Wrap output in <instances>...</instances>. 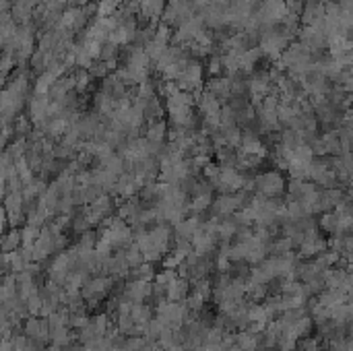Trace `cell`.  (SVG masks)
<instances>
[{
    "mask_svg": "<svg viewBox=\"0 0 353 351\" xmlns=\"http://www.w3.org/2000/svg\"><path fill=\"white\" fill-rule=\"evenodd\" d=\"M240 147H242V153H250V155H264V145L260 143L258 137H254L252 132H246L240 139Z\"/></svg>",
    "mask_w": 353,
    "mask_h": 351,
    "instance_id": "5b68a950",
    "label": "cell"
},
{
    "mask_svg": "<svg viewBox=\"0 0 353 351\" xmlns=\"http://www.w3.org/2000/svg\"><path fill=\"white\" fill-rule=\"evenodd\" d=\"M112 285H114V279H110V277H95L91 281L83 283L81 297L83 299H89V302H93V304L95 302H102V299L110 293Z\"/></svg>",
    "mask_w": 353,
    "mask_h": 351,
    "instance_id": "7a4b0ae2",
    "label": "cell"
},
{
    "mask_svg": "<svg viewBox=\"0 0 353 351\" xmlns=\"http://www.w3.org/2000/svg\"><path fill=\"white\" fill-rule=\"evenodd\" d=\"M211 203H213L211 192L198 194V196H194V200L190 203V211H192V213H203V211H207V209L211 207Z\"/></svg>",
    "mask_w": 353,
    "mask_h": 351,
    "instance_id": "8fae6325",
    "label": "cell"
},
{
    "mask_svg": "<svg viewBox=\"0 0 353 351\" xmlns=\"http://www.w3.org/2000/svg\"><path fill=\"white\" fill-rule=\"evenodd\" d=\"M85 351H99V349H95L93 345H87V349H85Z\"/></svg>",
    "mask_w": 353,
    "mask_h": 351,
    "instance_id": "d6986e66",
    "label": "cell"
},
{
    "mask_svg": "<svg viewBox=\"0 0 353 351\" xmlns=\"http://www.w3.org/2000/svg\"><path fill=\"white\" fill-rule=\"evenodd\" d=\"M320 227H322L324 231L337 233V227H339V217H337V213H324L322 219H320Z\"/></svg>",
    "mask_w": 353,
    "mask_h": 351,
    "instance_id": "4fadbf2b",
    "label": "cell"
},
{
    "mask_svg": "<svg viewBox=\"0 0 353 351\" xmlns=\"http://www.w3.org/2000/svg\"><path fill=\"white\" fill-rule=\"evenodd\" d=\"M200 227L198 217H190V219H182L180 223H176V231H178V238H192L194 231Z\"/></svg>",
    "mask_w": 353,
    "mask_h": 351,
    "instance_id": "52a82bcc",
    "label": "cell"
},
{
    "mask_svg": "<svg viewBox=\"0 0 353 351\" xmlns=\"http://www.w3.org/2000/svg\"><path fill=\"white\" fill-rule=\"evenodd\" d=\"M254 188L260 196L266 198H279L285 192V178L279 172H264L254 178Z\"/></svg>",
    "mask_w": 353,
    "mask_h": 351,
    "instance_id": "6da1fadb",
    "label": "cell"
},
{
    "mask_svg": "<svg viewBox=\"0 0 353 351\" xmlns=\"http://www.w3.org/2000/svg\"><path fill=\"white\" fill-rule=\"evenodd\" d=\"M124 260H126V264L130 266V269H134V266H139V264L143 262V252L137 248V244H130V246L126 248Z\"/></svg>",
    "mask_w": 353,
    "mask_h": 351,
    "instance_id": "30bf717a",
    "label": "cell"
},
{
    "mask_svg": "<svg viewBox=\"0 0 353 351\" xmlns=\"http://www.w3.org/2000/svg\"><path fill=\"white\" fill-rule=\"evenodd\" d=\"M149 295H151V283L141 279H134L132 283H128L124 291V299H128L130 304H143Z\"/></svg>",
    "mask_w": 353,
    "mask_h": 351,
    "instance_id": "3957f363",
    "label": "cell"
},
{
    "mask_svg": "<svg viewBox=\"0 0 353 351\" xmlns=\"http://www.w3.org/2000/svg\"><path fill=\"white\" fill-rule=\"evenodd\" d=\"M17 240H19V233L13 231L9 238H5V244H3V246H5V248H15V246H17Z\"/></svg>",
    "mask_w": 353,
    "mask_h": 351,
    "instance_id": "ac0fdd59",
    "label": "cell"
},
{
    "mask_svg": "<svg viewBox=\"0 0 353 351\" xmlns=\"http://www.w3.org/2000/svg\"><path fill=\"white\" fill-rule=\"evenodd\" d=\"M163 139H165V126H163V122H157V124H153V126L147 130V143L161 145Z\"/></svg>",
    "mask_w": 353,
    "mask_h": 351,
    "instance_id": "7c38bea8",
    "label": "cell"
},
{
    "mask_svg": "<svg viewBox=\"0 0 353 351\" xmlns=\"http://www.w3.org/2000/svg\"><path fill=\"white\" fill-rule=\"evenodd\" d=\"M102 168L106 170V172H110V174H114V176H120V174H124L126 172V165H124V157H120V155H110V157H106L104 161H102Z\"/></svg>",
    "mask_w": 353,
    "mask_h": 351,
    "instance_id": "9c48e42d",
    "label": "cell"
},
{
    "mask_svg": "<svg viewBox=\"0 0 353 351\" xmlns=\"http://www.w3.org/2000/svg\"><path fill=\"white\" fill-rule=\"evenodd\" d=\"M235 345H238L242 351H256L258 349V335L250 330H242L238 337H235Z\"/></svg>",
    "mask_w": 353,
    "mask_h": 351,
    "instance_id": "ba28073f",
    "label": "cell"
},
{
    "mask_svg": "<svg viewBox=\"0 0 353 351\" xmlns=\"http://www.w3.org/2000/svg\"><path fill=\"white\" fill-rule=\"evenodd\" d=\"M165 295L170 302H184L188 295V283L178 277L174 283H170V285L165 287Z\"/></svg>",
    "mask_w": 353,
    "mask_h": 351,
    "instance_id": "277c9868",
    "label": "cell"
},
{
    "mask_svg": "<svg viewBox=\"0 0 353 351\" xmlns=\"http://www.w3.org/2000/svg\"><path fill=\"white\" fill-rule=\"evenodd\" d=\"M134 277L141 281H151V277H153V264L143 260L139 266H134Z\"/></svg>",
    "mask_w": 353,
    "mask_h": 351,
    "instance_id": "5bb4252c",
    "label": "cell"
},
{
    "mask_svg": "<svg viewBox=\"0 0 353 351\" xmlns=\"http://www.w3.org/2000/svg\"><path fill=\"white\" fill-rule=\"evenodd\" d=\"M182 260H184V256H182V254H178V252H174V254H167V256H165V260H163V266H165V269H176V266H180V264H182Z\"/></svg>",
    "mask_w": 353,
    "mask_h": 351,
    "instance_id": "e0dca14e",
    "label": "cell"
},
{
    "mask_svg": "<svg viewBox=\"0 0 353 351\" xmlns=\"http://www.w3.org/2000/svg\"><path fill=\"white\" fill-rule=\"evenodd\" d=\"M178 279V273L174 271V269H163L159 275H155V281H157V285H161V287H167L170 283H174Z\"/></svg>",
    "mask_w": 353,
    "mask_h": 351,
    "instance_id": "9a60e30c",
    "label": "cell"
},
{
    "mask_svg": "<svg viewBox=\"0 0 353 351\" xmlns=\"http://www.w3.org/2000/svg\"><path fill=\"white\" fill-rule=\"evenodd\" d=\"M130 318H132V322L137 326L145 328V324L153 318V312H151V308H147L143 304H132L130 306Z\"/></svg>",
    "mask_w": 353,
    "mask_h": 351,
    "instance_id": "8992f818",
    "label": "cell"
},
{
    "mask_svg": "<svg viewBox=\"0 0 353 351\" xmlns=\"http://www.w3.org/2000/svg\"><path fill=\"white\" fill-rule=\"evenodd\" d=\"M186 306H188V310L198 312L200 308H205V297H203V295H198V293H194V295L186 297Z\"/></svg>",
    "mask_w": 353,
    "mask_h": 351,
    "instance_id": "2e32d148",
    "label": "cell"
}]
</instances>
